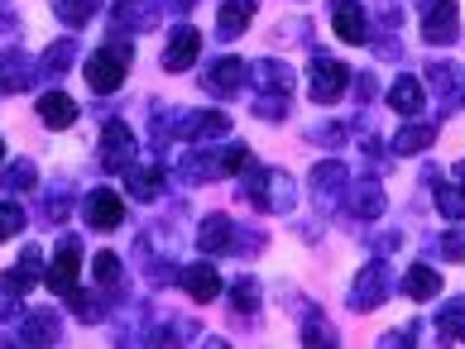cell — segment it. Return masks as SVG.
I'll use <instances>...</instances> for the list:
<instances>
[{
  "label": "cell",
  "mask_w": 465,
  "mask_h": 349,
  "mask_svg": "<svg viewBox=\"0 0 465 349\" xmlns=\"http://www.w3.org/2000/svg\"><path fill=\"white\" fill-rule=\"evenodd\" d=\"M0 187H5V191H29V187H39V172H34L29 159H20V163L0 168Z\"/></svg>",
  "instance_id": "836d02e7"
},
{
  "label": "cell",
  "mask_w": 465,
  "mask_h": 349,
  "mask_svg": "<svg viewBox=\"0 0 465 349\" xmlns=\"http://www.w3.org/2000/svg\"><path fill=\"white\" fill-rule=\"evenodd\" d=\"M245 254V258H254V254H260L264 249V235L260 230H245V225H235V239H231V254Z\"/></svg>",
  "instance_id": "f35d334b"
},
{
  "label": "cell",
  "mask_w": 465,
  "mask_h": 349,
  "mask_svg": "<svg viewBox=\"0 0 465 349\" xmlns=\"http://www.w3.org/2000/svg\"><path fill=\"white\" fill-rule=\"evenodd\" d=\"M422 101H427V92H422L418 77H399V82L389 86V106L399 111V115H418Z\"/></svg>",
  "instance_id": "d4e9b609"
},
{
  "label": "cell",
  "mask_w": 465,
  "mask_h": 349,
  "mask_svg": "<svg viewBox=\"0 0 465 349\" xmlns=\"http://www.w3.org/2000/svg\"><path fill=\"white\" fill-rule=\"evenodd\" d=\"M460 20H456V0H432V10H422V39L427 44H456Z\"/></svg>",
  "instance_id": "8fae6325"
},
{
  "label": "cell",
  "mask_w": 465,
  "mask_h": 349,
  "mask_svg": "<svg viewBox=\"0 0 465 349\" xmlns=\"http://www.w3.org/2000/svg\"><path fill=\"white\" fill-rule=\"evenodd\" d=\"M427 82H432V86H437V96H441V106H451V86H456V73H451V67H446V63H437V67H432V73H427Z\"/></svg>",
  "instance_id": "ab89813d"
},
{
  "label": "cell",
  "mask_w": 465,
  "mask_h": 349,
  "mask_svg": "<svg viewBox=\"0 0 465 349\" xmlns=\"http://www.w3.org/2000/svg\"><path fill=\"white\" fill-rule=\"evenodd\" d=\"M77 101L67 96V92H44L39 96V120H44V130H73L77 125Z\"/></svg>",
  "instance_id": "4fadbf2b"
},
{
  "label": "cell",
  "mask_w": 465,
  "mask_h": 349,
  "mask_svg": "<svg viewBox=\"0 0 465 349\" xmlns=\"http://www.w3.org/2000/svg\"><path fill=\"white\" fill-rule=\"evenodd\" d=\"M226 149L221 153H206V149H193V153H183L178 159V178L187 187H206V182H216V178H226Z\"/></svg>",
  "instance_id": "8992f818"
},
{
  "label": "cell",
  "mask_w": 465,
  "mask_h": 349,
  "mask_svg": "<svg viewBox=\"0 0 465 349\" xmlns=\"http://www.w3.org/2000/svg\"><path fill=\"white\" fill-rule=\"evenodd\" d=\"M245 77H250V67H245V63H235V58H221V63L212 67V77H206V86H212L216 96H235L240 86H245Z\"/></svg>",
  "instance_id": "44dd1931"
},
{
  "label": "cell",
  "mask_w": 465,
  "mask_h": 349,
  "mask_svg": "<svg viewBox=\"0 0 465 349\" xmlns=\"http://www.w3.org/2000/svg\"><path fill=\"white\" fill-rule=\"evenodd\" d=\"M231 239H235V220L221 216V211L206 216V220L197 225V249H206V254H226Z\"/></svg>",
  "instance_id": "e0dca14e"
},
{
  "label": "cell",
  "mask_w": 465,
  "mask_h": 349,
  "mask_svg": "<svg viewBox=\"0 0 465 349\" xmlns=\"http://www.w3.org/2000/svg\"><path fill=\"white\" fill-rule=\"evenodd\" d=\"M15 29H20V24H15V15L5 10V15H0V34H15Z\"/></svg>",
  "instance_id": "ee69618b"
},
{
  "label": "cell",
  "mask_w": 465,
  "mask_h": 349,
  "mask_svg": "<svg viewBox=\"0 0 465 349\" xmlns=\"http://www.w3.org/2000/svg\"><path fill=\"white\" fill-rule=\"evenodd\" d=\"M403 292L412 296V302H432V296L441 292V277H437V268H427V264L408 268V277H403Z\"/></svg>",
  "instance_id": "83f0119b"
},
{
  "label": "cell",
  "mask_w": 465,
  "mask_h": 349,
  "mask_svg": "<svg viewBox=\"0 0 465 349\" xmlns=\"http://www.w3.org/2000/svg\"><path fill=\"white\" fill-rule=\"evenodd\" d=\"M250 73H254V82H260L264 92H273V96H288V92H292V67H288V63H279V58L254 63Z\"/></svg>",
  "instance_id": "7402d4cb"
},
{
  "label": "cell",
  "mask_w": 465,
  "mask_h": 349,
  "mask_svg": "<svg viewBox=\"0 0 465 349\" xmlns=\"http://www.w3.org/2000/svg\"><path fill=\"white\" fill-rule=\"evenodd\" d=\"M336 34H341L346 44H365V39H370L365 10H360L355 0H351V5H346V0H336Z\"/></svg>",
  "instance_id": "cb8c5ba5"
},
{
  "label": "cell",
  "mask_w": 465,
  "mask_h": 349,
  "mask_svg": "<svg viewBox=\"0 0 465 349\" xmlns=\"http://www.w3.org/2000/svg\"><path fill=\"white\" fill-rule=\"evenodd\" d=\"M82 216H87L92 230H115V225L125 220V201H120V191H111V187H96V191H87Z\"/></svg>",
  "instance_id": "52a82bcc"
},
{
  "label": "cell",
  "mask_w": 465,
  "mask_h": 349,
  "mask_svg": "<svg viewBox=\"0 0 465 349\" xmlns=\"http://www.w3.org/2000/svg\"><path fill=\"white\" fill-rule=\"evenodd\" d=\"M159 15H163L159 0H120L111 24H115V34H144V29L159 24Z\"/></svg>",
  "instance_id": "30bf717a"
},
{
  "label": "cell",
  "mask_w": 465,
  "mask_h": 349,
  "mask_svg": "<svg viewBox=\"0 0 465 349\" xmlns=\"http://www.w3.org/2000/svg\"><path fill=\"white\" fill-rule=\"evenodd\" d=\"M0 163H5V144H0Z\"/></svg>",
  "instance_id": "7dc6e473"
},
{
  "label": "cell",
  "mask_w": 465,
  "mask_h": 349,
  "mask_svg": "<svg viewBox=\"0 0 465 349\" xmlns=\"http://www.w3.org/2000/svg\"><path fill=\"white\" fill-rule=\"evenodd\" d=\"M389 283H393V273H389L384 258L365 264V268L355 273V283H351V311H374L389 296Z\"/></svg>",
  "instance_id": "7a4b0ae2"
},
{
  "label": "cell",
  "mask_w": 465,
  "mask_h": 349,
  "mask_svg": "<svg viewBox=\"0 0 465 349\" xmlns=\"http://www.w3.org/2000/svg\"><path fill=\"white\" fill-rule=\"evenodd\" d=\"M202 58V34L193 24H178L173 34H168V48H163V67L168 73H187Z\"/></svg>",
  "instance_id": "9c48e42d"
},
{
  "label": "cell",
  "mask_w": 465,
  "mask_h": 349,
  "mask_svg": "<svg viewBox=\"0 0 465 349\" xmlns=\"http://www.w3.org/2000/svg\"><path fill=\"white\" fill-rule=\"evenodd\" d=\"M346 206H351V216L374 220L379 211H384V187H379L374 178H365V182H346Z\"/></svg>",
  "instance_id": "9a60e30c"
},
{
  "label": "cell",
  "mask_w": 465,
  "mask_h": 349,
  "mask_svg": "<svg viewBox=\"0 0 465 349\" xmlns=\"http://www.w3.org/2000/svg\"><path fill=\"white\" fill-rule=\"evenodd\" d=\"M178 283H183V292L193 296L197 306H202V302H216V296H221V273H216L212 264H193V268H183V273H178Z\"/></svg>",
  "instance_id": "5bb4252c"
},
{
  "label": "cell",
  "mask_w": 465,
  "mask_h": 349,
  "mask_svg": "<svg viewBox=\"0 0 465 349\" xmlns=\"http://www.w3.org/2000/svg\"><path fill=\"white\" fill-rule=\"evenodd\" d=\"M130 63H134V53H130V44L125 39H111L106 48H96V53L87 58V67H82V73H87V86L96 96H111V92H120V82H125V73H130Z\"/></svg>",
  "instance_id": "6da1fadb"
},
{
  "label": "cell",
  "mask_w": 465,
  "mask_h": 349,
  "mask_svg": "<svg viewBox=\"0 0 465 349\" xmlns=\"http://www.w3.org/2000/svg\"><path fill=\"white\" fill-rule=\"evenodd\" d=\"M20 230H25V206L5 201V206H0V244H5V239H15Z\"/></svg>",
  "instance_id": "8d00e7d4"
},
{
  "label": "cell",
  "mask_w": 465,
  "mask_h": 349,
  "mask_svg": "<svg viewBox=\"0 0 465 349\" xmlns=\"http://www.w3.org/2000/svg\"><path fill=\"white\" fill-rule=\"evenodd\" d=\"M96 168L101 172H130L134 168V134L125 125H106L101 149H96Z\"/></svg>",
  "instance_id": "5b68a950"
},
{
  "label": "cell",
  "mask_w": 465,
  "mask_h": 349,
  "mask_svg": "<svg viewBox=\"0 0 465 349\" xmlns=\"http://www.w3.org/2000/svg\"><path fill=\"white\" fill-rule=\"evenodd\" d=\"M341 187H346V168H341L336 159H326V163H317V168H312V191H317L322 201H331Z\"/></svg>",
  "instance_id": "4dcf8cb0"
},
{
  "label": "cell",
  "mask_w": 465,
  "mask_h": 349,
  "mask_svg": "<svg viewBox=\"0 0 465 349\" xmlns=\"http://www.w3.org/2000/svg\"><path fill=\"white\" fill-rule=\"evenodd\" d=\"M168 10H173V15H187V10H193V0H168Z\"/></svg>",
  "instance_id": "f6af8a7d"
},
{
  "label": "cell",
  "mask_w": 465,
  "mask_h": 349,
  "mask_svg": "<svg viewBox=\"0 0 465 349\" xmlns=\"http://www.w3.org/2000/svg\"><path fill=\"white\" fill-rule=\"evenodd\" d=\"M437 211L446 220H465V187H437Z\"/></svg>",
  "instance_id": "d590c367"
},
{
  "label": "cell",
  "mask_w": 465,
  "mask_h": 349,
  "mask_svg": "<svg viewBox=\"0 0 465 349\" xmlns=\"http://www.w3.org/2000/svg\"><path fill=\"white\" fill-rule=\"evenodd\" d=\"M437 244H441V258H465V239L460 235H441Z\"/></svg>",
  "instance_id": "7bdbcfd3"
},
{
  "label": "cell",
  "mask_w": 465,
  "mask_h": 349,
  "mask_svg": "<svg viewBox=\"0 0 465 349\" xmlns=\"http://www.w3.org/2000/svg\"><path fill=\"white\" fill-rule=\"evenodd\" d=\"M260 10V0H226V5H221V20H216V34L221 39H240V34L250 29V15Z\"/></svg>",
  "instance_id": "ac0fdd59"
},
{
  "label": "cell",
  "mask_w": 465,
  "mask_h": 349,
  "mask_svg": "<svg viewBox=\"0 0 465 349\" xmlns=\"http://www.w3.org/2000/svg\"><path fill=\"white\" fill-rule=\"evenodd\" d=\"M34 77H39V63H29V53H20V48L0 53V92H5V96L29 92Z\"/></svg>",
  "instance_id": "7c38bea8"
},
{
  "label": "cell",
  "mask_w": 465,
  "mask_h": 349,
  "mask_svg": "<svg viewBox=\"0 0 465 349\" xmlns=\"http://www.w3.org/2000/svg\"><path fill=\"white\" fill-rule=\"evenodd\" d=\"M96 10H101V0H54V15H58L67 29L92 24V20H96Z\"/></svg>",
  "instance_id": "f546056e"
},
{
  "label": "cell",
  "mask_w": 465,
  "mask_h": 349,
  "mask_svg": "<svg viewBox=\"0 0 465 349\" xmlns=\"http://www.w3.org/2000/svg\"><path fill=\"white\" fill-rule=\"evenodd\" d=\"M456 182H460V187H465V163H460V168H456Z\"/></svg>",
  "instance_id": "bcb514c9"
},
{
  "label": "cell",
  "mask_w": 465,
  "mask_h": 349,
  "mask_svg": "<svg viewBox=\"0 0 465 349\" xmlns=\"http://www.w3.org/2000/svg\"><path fill=\"white\" fill-rule=\"evenodd\" d=\"M312 139H317V144H326V149H336V144H346V125H317Z\"/></svg>",
  "instance_id": "b9f144b4"
},
{
  "label": "cell",
  "mask_w": 465,
  "mask_h": 349,
  "mask_svg": "<svg viewBox=\"0 0 465 349\" xmlns=\"http://www.w3.org/2000/svg\"><path fill=\"white\" fill-rule=\"evenodd\" d=\"M432 139H437V130H422V125H408V130H399V134H393V139H389V149H393V153H422L427 144H432Z\"/></svg>",
  "instance_id": "d6a6232c"
},
{
  "label": "cell",
  "mask_w": 465,
  "mask_h": 349,
  "mask_svg": "<svg viewBox=\"0 0 465 349\" xmlns=\"http://www.w3.org/2000/svg\"><path fill=\"white\" fill-rule=\"evenodd\" d=\"M173 134H183V139H202V144H206V139H221V134H226L231 130V120L226 115H221V111H173Z\"/></svg>",
  "instance_id": "ba28073f"
},
{
  "label": "cell",
  "mask_w": 465,
  "mask_h": 349,
  "mask_svg": "<svg viewBox=\"0 0 465 349\" xmlns=\"http://www.w3.org/2000/svg\"><path fill=\"white\" fill-rule=\"evenodd\" d=\"M125 187H130V197L153 201V197H159V187H163V168H159V163H153V168H140V163H134V168L125 172Z\"/></svg>",
  "instance_id": "4316f807"
},
{
  "label": "cell",
  "mask_w": 465,
  "mask_h": 349,
  "mask_svg": "<svg viewBox=\"0 0 465 349\" xmlns=\"http://www.w3.org/2000/svg\"><path fill=\"white\" fill-rule=\"evenodd\" d=\"M254 115L260 120H283L288 115V96H260L254 101Z\"/></svg>",
  "instance_id": "60d3db41"
},
{
  "label": "cell",
  "mask_w": 465,
  "mask_h": 349,
  "mask_svg": "<svg viewBox=\"0 0 465 349\" xmlns=\"http://www.w3.org/2000/svg\"><path fill=\"white\" fill-rule=\"evenodd\" d=\"M346 82H351L346 67H341L336 58H326V53H317V48H312V63H307V86H312V101L331 106V101L346 92Z\"/></svg>",
  "instance_id": "3957f363"
},
{
  "label": "cell",
  "mask_w": 465,
  "mask_h": 349,
  "mask_svg": "<svg viewBox=\"0 0 465 349\" xmlns=\"http://www.w3.org/2000/svg\"><path fill=\"white\" fill-rule=\"evenodd\" d=\"M260 211H292V178H288V172H279V168L269 172V187H264Z\"/></svg>",
  "instance_id": "f1b7e54d"
},
{
  "label": "cell",
  "mask_w": 465,
  "mask_h": 349,
  "mask_svg": "<svg viewBox=\"0 0 465 349\" xmlns=\"http://www.w3.org/2000/svg\"><path fill=\"white\" fill-rule=\"evenodd\" d=\"M44 206H48V211H39L44 225H63L67 211H73V191H67L63 182H58V187H48V201H44Z\"/></svg>",
  "instance_id": "e575fe53"
},
{
  "label": "cell",
  "mask_w": 465,
  "mask_h": 349,
  "mask_svg": "<svg viewBox=\"0 0 465 349\" xmlns=\"http://www.w3.org/2000/svg\"><path fill=\"white\" fill-rule=\"evenodd\" d=\"M302 344H336V330L322 325V311H312V316L302 321Z\"/></svg>",
  "instance_id": "74e56055"
},
{
  "label": "cell",
  "mask_w": 465,
  "mask_h": 349,
  "mask_svg": "<svg viewBox=\"0 0 465 349\" xmlns=\"http://www.w3.org/2000/svg\"><path fill=\"white\" fill-rule=\"evenodd\" d=\"M92 277H96V287H106V292H115V296H125V268H120V254L101 249V254L92 258Z\"/></svg>",
  "instance_id": "603a6c76"
},
{
  "label": "cell",
  "mask_w": 465,
  "mask_h": 349,
  "mask_svg": "<svg viewBox=\"0 0 465 349\" xmlns=\"http://www.w3.org/2000/svg\"><path fill=\"white\" fill-rule=\"evenodd\" d=\"M77 268H82V244L67 235V239H58V254H54V264H48L44 283L54 287L58 296H73L77 292Z\"/></svg>",
  "instance_id": "277c9868"
},
{
  "label": "cell",
  "mask_w": 465,
  "mask_h": 349,
  "mask_svg": "<svg viewBox=\"0 0 465 349\" xmlns=\"http://www.w3.org/2000/svg\"><path fill=\"white\" fill-rule=\"evenodd\" d=\"M437 335H441L446 344L465 340V296H456V302H446V306H441V316H437Z\"/></svg>",
  "instance_id": "1f68e13d"
},
{
  "label": "cell",
  "mask_w": 465,
  "mask_h": 349,
  "mask_svg": "<svg viewBox=\"0 0 465 349\" xmlns=\"http://www.w3.org/2000/svg\"><path fill=\"white\" fill-rule=\"evenodd\" d=\"M20 340L25 344H58L63 340V325L54 311H29V316L20 321Z\"/></svg>",
  "instance_id": "d6986e66"
},
{
  "label": "cell",
  "mask_w": 465,
  "mask_h": 349,
  "mask_svg": "<svg viewBox=\"0 0 465 349\" xmlns=\"http://www.w3.org/2000/svg\"><path fill=\"white\" fill-rule=\"evenodd\" d=\"M44 273H48V268H44V249H34V244H29V249L20 254V264L5 273V287L25 296L29 287H39V283H44Z\"/></svg>",
  "instance_id": "2e32d148"
},
{
  "label": "cell",
  "mask_w": 465,
  "mask_h": 349,
  "mask_svg": "<svg viewBox=\"0 0 465 349\" xmlns=\"http://www.w3.org/2000/svg\"><path fill=\"white\" fill-rule=\"evenodd\" d=\"M73 63H77V44L73 39H54L44 48V58H39V77H63Z\"/></svg>",
  "instance_id": "484cf974"
},
{
  "label": "cell",
  "mask_w": 465,
  "mask_h": 349,
  "mask_svg": "<svg viewBox=\"0 0 465 349\" xmlns=\"http://www.w3.org/2000/svg\"><path fill=\"white\" fill-rule=\"evenodd\" d=\"M260 302H264V287H260V277H235V287H231V316H260Z\"/></svg>",
  "instance_id": "ffe728a7"
}]
</instances>
